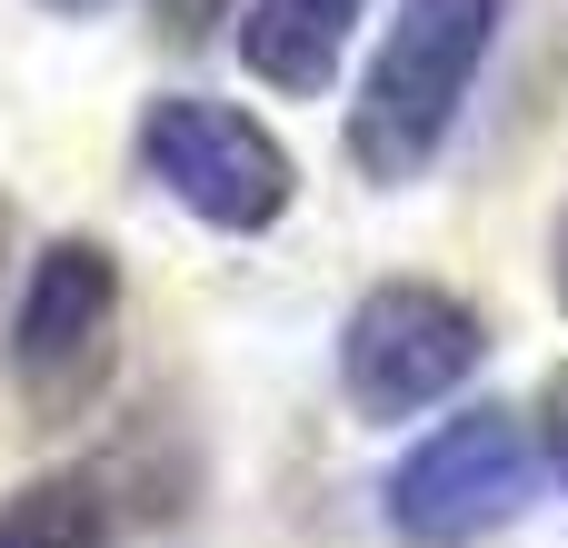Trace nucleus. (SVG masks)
I'll return each instance as SVG.
<instances>
[{
    "instance_id": "1",
    "label": "nucleus",
    "mask_w": 568,
    "mask_h": 548,
    "mask_svg": "<svg viewBox=\"0 0 568 548\" xmlns=\"http://www.w3.org/2000/svg\"><path fill=\"white\" fill-rule=\"evenodd\" d=\"M489 40H499V0H399V20L369 50L359 100H349V130H339L349 170L369 190H409L449 150L479 70H489Z\"/></svg>"
},
{
    "instance_id": "2",
    "label": "nucleus",
    "mask_w": 568,
    "mask_h": 548,
    "mask_svg": "<svg viewBox=\"0 0 568 548\" xmlns=\"http://www.w3.org/2000/svg\"><path fill=\"white\" fill-rule=\"evenodd\" d=\"M140 170L210 230L230 240H260L290 220L300 200V160L270 120H250L240 100H210V90H160L140 110Z\"/></svg>"
},
{
    "instance_id": "3",
    "label": "nucleus",
    "mask_w": 568,
    "mask_h": 548,
    "mask_svg": "<svg viewBox=\"0 0 568 548\" xmlns=\"http://www.w3.org/2000/svg\"><path fill=\"white\" fill-rule=\"evenodd\" d=\"M120 369V260L90 230H60L30 280H20V319H10V389L40 429L80 419Z\"/></svg>"
},
{
    "instance_id": "4",
    "label": "nucleus",
    "mask_w": 568,
    "mask_h": 548,
    "mask_svg": "<svg viewBox=\"0 0 568 548\" xmlns=\"http://www.w3.org/2000/svg\"><path fill=\"white\" fill-rule=\"evenodd\" d=\"M479 359H489V319H479V300H459L439 280H379L339 319V399L369 429L439 409L449 389L479 379Z\"/></svg>"
},
{
    "instance_id": "5",
    "label": "nucleus",
    "mask_w": 568,
    "mask_h": 548,
    "mask_svg": "<svg viewBox=\"0 0 568 548\" xmlns=\"http://www.w3.org/2000/svg\"><path fill=\"white\" fill-rule=\"evenodd\" d=\"M529 489H539L529 419L499 399H469L389 469V529H399V548H479L529 509Z\"/></svg>"
},
{
    "instance_id": "6",
    "label": "nucleus",
    "mask_w": 568,
    "mask_h": 548,
    "mask_svg": "<svg viewBox=\"0 0 568 548\" xmlns=\"http://www.w3.org/2000/svg\"><path fill=\"white\" fill-rule=\"evenodd\" d=\"M369 0H250L240 10V70L280 100H320L359 40Z\"/></svg>"
},
{
    "instance_id": "7",
    "label": "nucleus",
    "mask_w": 568,
    "mask_h": 548,
    "mask_svg": "<svg viewBox=\"0 0 568 548\" xmlns=\"http://www.w3.org/2000/svg\"><path fill=\"white\" fill-rule=\"evenodd\" d=\"M0 548H110V489L100 469H50L0 499Z\"/></svg>"
},
{
    "instance_id": "8",
    "label": "nucleus",
    "mask_w": 568,
    "mask_h": 548,
    "mask_svg": "<svg viewBox=\"0 0 568 548\" xmlns=\"http://www.w3.org/2000/svg\"><path fill=\"white\" fill-rule=\"evenodd\" d=\"M529 439H539V469L568 489V369L539 389V409H529Z\"/></svg>"
},
{
    "instance_id": "9",
    "label": "nucleus",
    "mask_w": 568,
    "mask_h": 548,
    "mask_svg": "<svg viewBox=\"0 0 568 548\" xmlns=\"http://www.w3.org/2000/svg\"><path fill=\"white\" fill-rule=\"evenodd\" d=\"M220 10H230V0H160V30H170V40H200Z\"/></svg>"
},
{
    "instance_id": "10",
    "label": "nucleus",
    "mask_w": 568,
    "mask_h": 548,
    "mask_svg": "<svg viewBox=\"0 0 568 548\" xmlns=\"http://www.w3.org/2000/svg\"><path fill=\"white\" fill-rule=\"evenodd\" d=\"M40 10H60V20H90V10H110V0H40Z\"/></svg>"
},
{
    "instance_id": "11",
    "label": "nucleus",
    "mask_w": 568,
    "mask_h": 548,
    "mask_svg": "<svg viewBox=\"0 0 568 548\" xmlns=\"http://www.w3.org/2000/svg\"><path fill=\"white\" fill-rule=\"evenodd\" d=\"M559 309H568V240H559Z\"/></svg>"
},
{
    "instance_id": "12",
    "label": "nucleus",
    "mask_w": 568,
    "mask_h": 548,
    "mask_svg": "<svg viewBox=\"0 0 568 548\" xmlns=\"http://www.w3.org/2000/svg\"><path fill=\"white\" fill-rule=\"evenodd\" d=\"M0 260H10V210H0Z\"/></svg>"
}]
</instances>
